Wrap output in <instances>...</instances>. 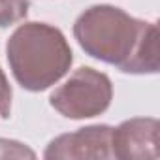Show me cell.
Segmentation results:
<instances>
[{
    "label": "cell",
    "instance_id": "obj_1",
    "mask_svg": "<svg viewBox=\"0 0 160 160\" xmlns=\"http://www.w3.org/2000/svg\"><path fill=\"white\" fill-rule=\"evenodd\" d=\"M75 36L87 53L122 72H154L145 60V49H156L154 27L128 17L119 8H91L77 19Z\"/></svg>",
    "mask_w": 160,
    "mask_h": 160
},
{
    "label": "cell",
    "instance_id": "obj_2",
    "mask_svg": "<svg viewBox=\"0 0 160 160\" xmlns=\"http://www.w3.org/2000/svg\"><path fill=\"white\" fill-rule=\"evenodd\" d=\"M8 60L17 81L30 91H42L66 73L72 51L64 36L43 23H28L8 42Z\"/></svg>",
    "mask_w": 160,
    "mask_h": 160
},
{
    "label": "cell",
    "instance_id": "obj_3",
    "mask_svg": "<svg viewBox=\"0 0 160 160\" xmlns=\"http://www.w3.org/2000/svg\"><path fill=\"white\" fill-rule=\"evenodd\" d=\"M111 98V83L104 73L94 72L92 68L77 70L70 81L60 87L51 96L53 108H57L66 117L81 119L94 117L104 111Z\"/></svg>",
    "mask_w": 160,
    "mask_h": 160
},
{
    "label": "cell",
    "instance_id": "obj_4",
    "mask_svg": "<svg viewBox=\"0 0 160 160\" xmlns=\"http://www.w3.org/2000/svg\"><path fill=\"white\" fill-rule=\"evenodd\" d=\"M28 0H0V27H8L27 15Z\"/></svg>",
    "mask_w": 160,
    "mask_h": 160
},
{
    "label": "cell",
    "instance_id": "obj_5",
    "mask_svg": "<svg viewBox=\"0 0 160 160\" xmlns=\"http://www.w3.org/2000/svg\"><path fill=\"white\" fill-rule=\"evenodd\" d=\"M10 102H12V91H10V87L6 83L4 73L0 72V115H2V117H8Z\"/></svg>",
    "mask_w": 160,
    "mask_h": 160
}]
</instances>
